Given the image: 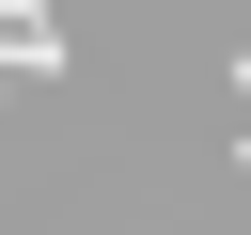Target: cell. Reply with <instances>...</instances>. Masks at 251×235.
Listing matches in <instances>:
<instances>
[{"mask_svg": "<svg viewBox=\"0 0 251 235\" xmlns=\"http://www.w3.org/2000/svg\"><path fill=\"white\" fill-rule=\"evenodd\" d=\"M0 78H63V16L47 0H0Z\"/></svg>", "mask_w": 251, "mask_h": 235, "instance_id": "obj_1", "label": "cell"}, {"mask_svg": "<svg viewBox=\"0 0 251 235\" xmlns=\"http://www.w3.org/2000/svg\"><path fill=\"white\" fill-rule=\"evenodd\" d=\"M235 110H251V63H235ZM235 157H251V125H235Z\"/></svg>", "mask_w": 251, "mask_h": 235, "instance_id": "obj_2", "label": "cell"}]
</instances>
